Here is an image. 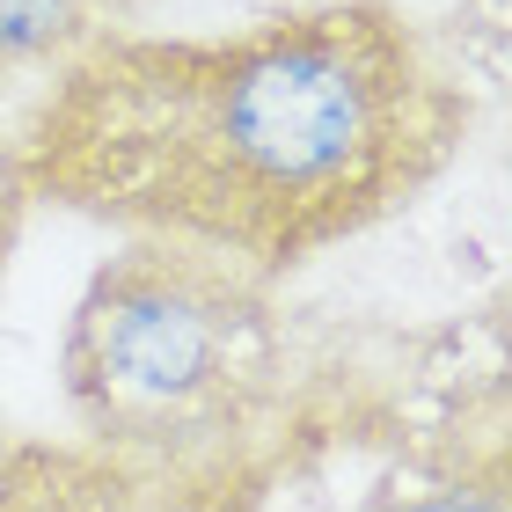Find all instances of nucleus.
I'll return each mask as SVG.
<instances>
[{"instance_id": "4", "label": "nucleus", "mask_w": 512, "mask_h": 512, "mask_svg": "<svg viewBox=\"0 0 512 512\" xmlns=\"http://www.w3.org/2000/svg\"><path fill=\"white\" fill-rule=\"evenodd\" d=\"M374 512H512V483H505V461H483V469H461V476L417 483V491H395Z\"/></svg>"}, {"instance_id": "5", "label": "nucleus", "mask_w": 512, "mask_h": 512, "mask_svg": "<svg viewBox=\"0 0 512 512\" xmlns=\"http://www.w3.org/2000/svg\"><path fill=\"white\" fill-rule=\"evenodd\" d=\"M22 205H30V198L15 191V176H8V154H0V256H8V242H15V213H22Z\"/></svg>"}, {"instance_id": "3", "label": "nucleus", "mask_w": 512, "mask_h": 512, "mask_svg": "<svg viewBox=\"0 0 512 512\" xmlns=\"http://www.w3.org/2000/svg\"><path fill=\"white\" fill-rule=\"evenodd\" d=\"M96 30H110V0H0V81L52 74Z\"/></svg>"}, {"instance_id": "1", "label": "nucleus", "mask_w": 512, "mask_h": 512, "mask_svg": "<svg viewBox=\"0 0 512 512\" xmlns=\"http://www.w3.org/2000/svg\"><path fill=\"white\" fill-rule=\"evenodd\" d=\"M476 125L395 0H300L220 37L96 30L8 147L22 198L278 286L410 213Z\"/></svg>"}, {"instance_id": "2", "label": "nucleus", "mask_w": 512, "mask_h": 512, "mask_svg": "<svg viewBox=\"0 0 512 512\" xmlns=\"http://www.w3.org/2000/svg\"><path fill=\"white\" fill-rule=\"evenodd\" d=\"M271 366V286L169 242H125L81 286L59 337L81 432L125 454H198L227 439Z\"/></svg>"}, {"instance_id": "6", "label": "nucleus", "mask_w": 512, "mask_h": 512, "mask_svg": "<svg viewBox=\"0 0 512 512\" xmlns=\"http://www.w3.org/2000/svg\"><path fill=\"white\" fill-rule=\"evenodd\" d=\"M125 8H139V0H110V15H125Z\"/></svg>"}]
</instances>
